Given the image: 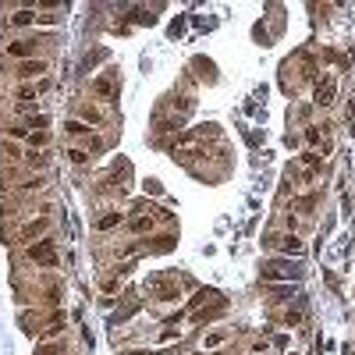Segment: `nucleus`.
Segmentation results:
<instances>
[{"label": "nucleus", "mask_w": 355, "mask_h": 355, "mask_svg": "<svg viewBox=\"0 0 355 355\" xmlns=\"http://www.w3.org/2000/svg\"><path fill=\"white\" fill-rule=\"evenodd\" d=\"M39 71H47V64H43V61H25V64H21V78H32V75H39Z\"/></svg>", "instance_id": "obj_6"}, {"label": "nucleus", "mask_w": 355, "mask_h": 355, "mask_svg": "<svg viewBox=\"0 0 355 355\" xmlns=\"http://www.w3.org/2000/svg\"><path fill=\"white\" fill-rule=\"evenodd\" d=\"M64 128H68V132H71V135H85V132H89V128H85V124H82V121H68V124H64Z\"/></svg>", "instance_id": "obj_13"}, {"label": "nucleus", "mask_w": 355, "mask_h": 355, "mask_svg": "<svg viewBox=\"0 0 355 355\" xmlns=\"http://www.w3.org/2000/svg\"><path fill=\"white\" fill-rule=\"evenodd\" d=\"M302 270L288 267V263H267L263 267V281H299Z\"/></svg>", "instance_id": "obj_1"}, {"label": "nucleus", "mask_w": 355, "mask_h": 355, "mask_svg": "<svg viewBox=\"0 0 355 355\" xmlns=\"http://www.w3.org/2000/svg\"><path fill=\"white\" fill-rule=\"evenodd\" d=\"M118 224H121V213H107V217H100L96 227L100 231H110V227H118Z\"/></svg>", "instance_id": "obj_9"}, {"label": "nucleus", "mask_w": 355, "mask_h": 355, "mask_svg": "<svg viewBox=\"0 0 355 355\" xmlns=\"http://www.w3.org/2000/svg\"><path fill=\"white\" fill-rule=\"evenodd\" d=\"M270 245H277L281 253H288V256H302V242L295 235H284V238H270Z\"/></svg>", "instance_id": "obj_4"}, {"label": "nucleus", "mask_w": 355, "mask_h": 355, "mask_svg": "<svg viewBox=\"0 0 355 355\" xmlns=\"http://www.w3.org/2000/svg\"><path fill=\"white\" fill-rule=\"evenodd\" d=\"M29 259L53 267V263H57V249H53V242H36V245H29Z\"/></svg>", "instance_id": "obj_2"}, {"label": "nucleus", "mask_w": 355, "mask_h": 355, "mask_svg": "<svg viewBox=\"0 0 355 355\" xmlns=\"http://www.w3.org/2000/svg\"><path fill=\"white\" fill-rule=\"evenodd\" d=\"M68 156H71L75 164H85V153H82V150H71V153H68Z\"/></svg>", "instance_id": "obj_15"}, {"label": "nucleus", "mask_w": 355, "mask_h": 355, "mask_svg": "<svg viewBox=\"0 0 355 355\" xmlns=\"http://www.w3.org/2000/svg\"><path fill=\"white\" fill-rule=\"evenodd\" d=\"M150 288L156 291L160 302H178V284H170V281H150Z\"/></svg>", "instance_id": "obj_3"}, {"label": "nucleus", "mask_w": 355, "mask_h": 355, "mask_svg": "<svg viewBox=\"0 0 355 355\" xmlns=\"http://www.w3.org/2000/svg\"><path fill=\"white\" fill-rule=\"evenodd\" d=\"M43 231H47V220H36V224H29L21 235H25V238H32V235H43Z\"/></svg>", "instance_id": "obj_11"}, {"label": "nucleus", "mask_w": 355, "mask_h": 355, "mask_svg": "<svg viewBox=\"0 0 355 355\" xmlns=\"http://www.w3.org/2000/svg\"><path fill=\"white\" fill-rule=\"evenodd\" d=\"M93 89H96L100 96H114V93H118V89H114V82H110V78H96V82H93Z\"/></svg>", "instance_id": "obj_7"}, {"label": "nucleus", "mask_w": 355, "mask_h": 355, "mask_svg": "<svg viewBox=\"0 0 355 355\" xmlns=\"http://www.w3.org/2000/svg\"><path fill=\"white\" fill-rule=\"evenodd\" d=\"M142 188H146V192H150V196H160V192H164V188H160V181H153V178H150V181H146V185H142Z\"/></svg>", "instance_id": "obj_14"}, {"label": "nucleus", "mask_w": 355, "mask_h": 355, "mask_svg": "<svg viewBox=\"0 0 355 355\" xmlns=\"http://www.w3.org/2000/svg\"><path fill=\"white\" fill-rule=\"evenodd\" d=\"M32 18H36V15H32V11H18V15L11 18V21H15V25H29Z\"/></svg>", "instance_id": "obj_12"}, {"label": "nucleus", "mask_w": 355, "mask_h": 355, "mask_svg": "<svg viewBox=\"0 0 355 355\" xmlns=\"http://www.w3.org/2000/svg\"><path fill=\"white\" fill-rule=\"evenodd\" d=\"M316 100L320 103H330V100H334V78H323V85L316 89Z\"/></svg>", "instance_id": "obj_5"}, {"label": "nucleus", "mask_w": 355, "mask_h": 355, "mask_svg": "<svg viewBox=\"0 0 355 355\" xmlns=\"http://www.w3.org/2000/svg\"><path fill=\"white\" fill-rule=\"evenodd\" d=\"M150 227H153V217H135V220H132V231H150Z\"/></svg>", "instance_id": "obj_10"}, {"label": "nucleus", "mask_w": 355, "mask_h": 355, "mask_svg": "<svg viewBox=\"0 0 355 355\" xmlns=\"http://www.w3.org/2000/svg\"><path fill=\"white\" fill-rule=\"evenodd\" d=\"M32 50H36L32 43H11V47H7V53H11V57H29Z\"/></svg>", "instance_id": "obj_8"}]
</instances>
